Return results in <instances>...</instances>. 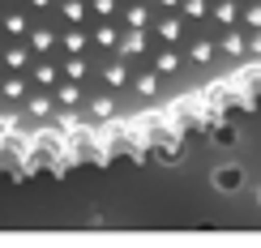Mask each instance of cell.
<instances>
[{
    "label": "cell",
    "instance_id": "1",
    "mask_svg": "<svg viewBox=\"0 0 261 248\" xmlns=\"http://www.w3.org/2000/svg\"><path fill=\"white\" fill-rule=\"evenodd\" d=\"M261 107V0H0V176L171 154Z\"/></svg>",
    "mask_w": 261,
    "mask_h": 248
}]
</instances>
